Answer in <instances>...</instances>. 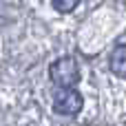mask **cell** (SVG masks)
Instances as JSON below:
<instances>
[{"label": "cell", "mask_w": 126, "mask_h": 126, "mask_svg": "<svg viewBox=\"0 0 126 126\" xmlns=\"http://www.w3.org/2000/svg\"><path fill=\"white\" fill-rule=\"evenodd\" d=\"M49 75L60 89H73L80 82V66L73 58H60L49 66Z\"/></svg>", "instance_id": "obj_1"}, {"label": "cell", "mask_w": 126, "mask_h": 126, "mask_svg": "<svg viewBox=\"0 0 126 126\" xmlns=\"http://www.w3.org/2000/svg\"><path fill=\"white\" fill-rule=\"evenodd\" d=\"M82 106H84V100L75 89H60L53 95V111L60 115H78Z\"/></svg>", "instance_id": "obj_2"}, {"label": "cell", "mask_w": 126, "mask_h": 126, "mask_svg": "<svg viewBox=\"0 0 126 126\" xmlns=\"http://www.w3.org/2000/svg\"><path fill=\"white\" fill-rule=\"evenodd\" d=\"M109 66H111V71L117 78H126V44H120V47L113 49Z\"/></svg>", "instance_id": "obj_3"}, {"label": "cell", "mask_w": 126, "mask_h": 126, "mask_svg": "<svg viewBox=\"0 0 126 126\" xmlns=\"http://www.w3.org/2000/svg\"><path fill=\"white\" fill-rule=\"evenodd\" d=\"M78 2H80V0H51L53 9L60 11V13H71V11L78 7Z\"/></svg>", "instance_id": "obj_4"}]
</instances>
